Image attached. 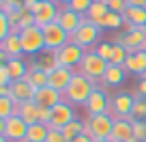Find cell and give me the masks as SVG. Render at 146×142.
<instances>
[{
  "label": "cell",
  "instance_id": "obj_1",
  "mask_svg": "<svg viewBox=\"0 0 146 142\" xmlns=\"http://www.w3.org/2000/svg\"><path fill=\"white\" fill-rule=\"evenodd\" d=\"M95 80L86 78V75L82 73H75L71 80V84H69V88L64 91V97H67V101H71V103H78V105H86L88 97L95 93Z\"/></svg>",
  "mask_w": 146,
  "mask_h": 142
},
{
  "label": "cell",
  "instance_id": "obj_2",
  "mask_svg": "<svg viewBox=\"0 0 146 142\" xmlns=\"http://www.w3.org/2000/svg\"><path fill=\"white\" fill-rule=\"evenodd\" d=\"M108 67H110V63H105L97 52H86L84 58H82V63H80V73L86 75V78H90V80H95V82H99V80L105 75Z\"/></svg>",
  "mask_w": 146,
  "mask_h": 142
},
{
  "label": "cell",
  "instance_id": "obj_3",
  "mask_svg": "<svg viewBox=\"0 0 146 142\" xmlns=\"http://www.w3.org/2000/svg\"><path fill=\"white\" fill-rule=\"evenodd\" d=\"M19 39H22L24 54L39 56L43 50H45V37H43V28H39V26L24 28V30L19 32Z\"/></svg>",
  "mask_w": 146,
  "mask_h": 142
},
{
  "label": "cell",
  "instance_id": "obj_4",
  "mask_svg": "<svg viewBox=\"0 0 146 142\" xmlns=\"http://www.w3.org/2000/svg\"><path fill=\"white\" fill-rule=\"evenodd\" d=\"M28 11L35 15V22H36L39 28H45L47 24H54L58 19V13H60V9L56 7L54 0H39Z\"/></svg>",
  "mask_w": 146,
  "mask_h": 142
},
{
  "label": "cell",
  "instance_id": "obj_5",
  "mask_svg": "<svg viewBox=\"0 0 146 142\" xmlns=\"http://www.w3.org/2000/svg\"><path fill=\"white\" fill-rule=\"evenodd\" d=\"M99 35H101V28L97 26V24H92L90 19H86V17H84L82 26H80L78 30H75V32L71 35V37H69V41H71V43H75V45H80L82 50H88L90 45H95V43H97Z\"/></svg>",
  "mask_w": 146,
  "mask_h": 142
},
{
  "label": "cell",
  "instance_id": "obj_6",
  "mask_svg": "<svg viewBox=\"0 0 146 142\" xmlns=\"http://www.w3.org/2000/svg\"><path fill=\"white\" fill-rule=\"evenodd\" d=\"M125 28H127V32L120 35V37H116V43H120L123 47H127L129 54L146 50V32H144V28H137V26H133V24H127V22H125Z\"/></svg>",
  "mask_w": 146,
  "mask_h": 142
},
{
  "label": "cell",
  "instance_id": "obj_7",
  "mask_svg": "<svg viewBox=\"0 0 146 142\" xmlns=\"http://www.w3.org/2000/svg\"><path fill=\"white\" fill-rule=\"evenodd\" d=\"M30 125L24 119H19L17 114L11 116L7 121H0V136H5L11 142H26V133Z\"/></svg>",
  "mask_w": 146,
  "mask_h": 142
},
{
  "label": "cell",
  "instance_id": "obj_8",
  "mask_svg": "<svg viewBox=\"0 0 146 142\" xmlns=\"http://www.w3.org/2000/svg\"><path fill=\"white\" fill-rule=\"evenodd\" d=\"M133 105H135V97L129 93H118L112 97L110 103V114L114 119H127V121H135L133 119Z\"/></svg>",
  "mask_w": 146,
  "mask_h": 142
},
{
  "label": "cell",
  "instance_id": "obj_9",
  "mask_svg": "<svg viewBox=\"0 0 146 142\" xmlns=\"http://www.w3.org/2000/svg\"><path fill=\"white\" fill-rule=\"evenodd\" d=\"M88 127H90V133L95 140H101V138H112V131H114V123L116 119L112 114H95L86 121Z\"/></svg>",
  "mask_w": 146,
  "mask_h": 142
},
{
  "label": "cell",
  "instance_id": "obj_10",
  "mask_svg": "<svg viewBox=\"0 0 146 142\" xmlns=\"http://www.w3.org/2000/svg\"><path fill=\"white\" fill-rule=\"evenodd\" d=\"M43 37H45V47L47 50H54V52H58L60 47H64L69 43V35L64 32V28L58 22L47 24L43 28Z\"/></svg>",
  "mask_w": 146,
  "mask_h": 142
},
{
  "label": "cell",
  "instance_id": "obj_11",
  "mask_svg": "<svg viewBox=\"0 0 146 142\" xmlns=\"http://www.w3.org/2000/svg\"><path fill=\"white\" fill-rule=\"evenodd\" d=\"M84 54H86V50H82L80 45H75V43L69 41L64 47H60L58 52H56V58H58V65L60 67H75V65L82 63Z\"/></svg>",
  "mask_w": 146,
  "mask_h": 142
},
{
  "label": "cell",
  "instance_id": "obj_12",
  "mask_svg": "<svg viewBox=\"0 0 146 142\" xmlns=\"http://www.w3.org/2000/svg\"><path fill=\"white\" fill-rule=\"evenodd\" d=\"M110 103H112V97H110L105 91H101V88H95V93H92V95L88 97V101H86V110L90 112V116L108 114Z\"/></svg>",
  "mask_w": 146,
  "mask_h": 142
},
{
  "label": "cell",
  "instance_id": "obj_13",
  "mask_svg": "<svg viewBox=\"0 0 146 142\" xmlns=\"http://www.w3.org/2000/svg\"><path fill=\"white\" fill-rule=\"evenodd\" d=\"M56 22H58L60 26L64 28V32H67L69 37H71L73 32H75L80 26H82V22H84V15L75 13V11H71L67 5H62V7H60V13H58V19H56Z\"/></svg>",
  "mask_w": 146,
  "mask_h": 142
},
{
  "label": "cell",
  "instance_id": "obj_14",
  "mask_svg": "<svg viewBox=\"0 0 146 142\" xmlns=\"http://www.w3.org/2000/svg\"><path fill=\"white\" fill-rule=\"evenodd\" d=\"M71 121H75L73 108L67 103V101H62V103H58V105H54V108H52V123L47 125V127L62 129V127H67Z\"/></svg>",
  "mask_w": 146,
  "mask_h": 142
},
{
  "label": "cell",
  "instance_id": "obj_15",
  "mask_svg": "<svg viewBox=\"0 0 146 142\" xmlns=\"http://www.w3.org/2000/svg\"><path fill=\"white\" fill-rule=\"evenodd\" d=\"M73 75H75V73H73L69 67H56L54 71L50 73V84H47V86L56 88L58 93H62V95H64V91L69 88V84H71Z\"/></svg>",
  "mask_w": 146,
  "mask_h": 142
},
{
  "label": "cell",
  "instance_id": "obj_16",
  "mask_svg": "<svg viewBox=\"0 0 146 142\" xmlns=\"http://www.w3.org/2000/svg\"><path fill=\"white\" fill-rule=\"evenodd\" d=\"M35 101L39 108H54V105L62 103V93H58L56 88L52 86H43V88H36V95H35Z\"/></svg>",
  "mask_w": 146,
  "mask_h": 142
},
{
  "label": "cell",
  "instance_id": "obj_17",
  "mask_svg": "<svg viewBox=\"0 0 146 142\" xmlns=\"http://www.w3.org/2000/svg\"><path fill=\"white\" fill-rule=\"evenodd\" d=\"M36 88L32 86L28 80H17V82H11V97H13L17 103L24 101H35Z\"/></svg>",
  "mask_w": 146,
  "mask_h": 142
},
{
  "label": "cell",
  "instance_id": "obj_18",
  "mask_svg": "<svg viewBox=\"0 0 146 142\" xmlns=\"http://www.w3.org/2000/svg\"><path fill=\"white\" fill-rule=\"evenodd\" d=\"M112 140H116V142H137L133 138V121L116 119L114 131H112Z\"/></svg>",
  "mask_w": 146,
  "mask_h": 142
},
{
  "label": "cell",
  "instance_id": "obj_19",
  "mask_svg": "<svg viewBox=\"0 0 146 142\" xmlns=\"http://www.w3.org/2000/svg\"><path fill=\"white\" fill-rule=\"evenodd\" d=\"M125 69L133 75H144L146 73V50H140V52H133L129 54L127 63H125Z\"/></svg>",
  "mask_w": 146,
  "mask_h": 142
},
{
  "label": "cell",
  "instance_id": "obj_20",
  "mask_svg": "<svg viewBox=\"0 0 146 142\" xmlns=\"http://www.w3.org/2000/svg\"><path fill=\"white\" fill-rule=\"evenodd\" d=\"M0 50L7 52L11 58H22L24 47H22V39H19V32H11L7 39L0 41Z\"/></svg>",
  "mask_w": 146,
  "mask_h": 142
},
{
  "label": "cell",
  "instance_id": "obj_21",
  "mask_svg": "<svg viewBox=\"0 0 146 142\" xmlns=\"http://www.w3.org/2000/svg\"><path fill=\"white\" fill-rule=\"evenodd\" d=\"M125 67H118V65H110L105 75L99 80L97 84H105V86H118V84L125 82Z\"/></svg>",
  "mask_w": 146,
  "mask_h": 142
},
{
  "label": "cell",
  "instance_id": "obj_22",
  "mask_svg": "<svg viewBox=\"0 0 146 142\" xmlns=\"http://www.w3.org/2000/svg\"><path fill=\"white\" fill-rule=\"evenodd\" d=\"M39 110L41 108L36 105V101H24L17 108V116L24 119L28 125H35V123H39Z\"/></svg>",
  "mask_w": 146,
  "mask_h": 142
},
{
  "label": "cell",
  "instance_id": "obj_23",
  "mask_svg": "<svg viewBox=\"0 0 146 142\" xmlns=\"http://www.w3.org/2000/svg\"><path fill=\"white\" fill-rule=\"evenodd\" d=\"M7 69H9V73H11V80L17 82V80H26L28 71H30V65L24 58H11L7 63Z\"/></svg>",
  "mask_w": 146,
  "mask_h": 142
},
{
  "label": "cell",
  "instance_id": "obj_24",
  "mask_svg": "<svg viewBox=\"0 0 146 142\" xmlns=\"http://www.w3.org/2000/svg\"><path fill=\"white\" fill-rule=\"evenodd\" d=\"M108 13H110L108 0H95V2H92V7L88 9V13H86V19H90L92 24H97V26H99Z\"/></svg>",
  "mask_w": 146,
  "mask_h": 142
},
{
  "label": "cell",
  "instance_id": "obj_25",
  "mask_svg": "<svg viewBox=\"0 0 146 142\" xmlns=\"http://www.w3.org/2000/svg\"><path fill=\"white\" fill-rule=\"evenodd\" d=\"M123 15H125V22L127 24H133L137 28L146 26V9H142V7H127V11Z\"/></svg>",
  "mask_w": 146,
  "mask_h": 142
},
{
  "label": "cell",
  "instance_id": "obj_26",
  "mask_svg": "<svg viewBox=\"0 0 146 142\" xmlns=\"http://www.w3.org/2000/svg\"><path fill=\"white\" fill-rule=\"evenodd\" d=\"M36 63H39V67L43 69V71H47V73H52L56 67H60L58 65V58H56V52L54 50H43L41 54L36 56Z\"/></svg>",
  "mask_w": 146,
  "mask_h": 142
},
{
  "label": "cell",
  "instance_id": "obj_27",
  "mask_svg": "<svg viewBox=\"0 0 146 142\" xmlns=\"http://www.w3.org/2000/svg\"><path fill=\"white\" fill-rule=\"evenodd\" d=\"M47 133H50V127L43 123H35L28 127L26 133V142H45L47 140Z\"/></svg>",
  "mask_w": 146,
  "mask_h": 142
},
{
  "label": "cell",
  "instance_id": "obj_28",
  "mask_svg": "<svg viewBox=\"0 0 146 142\" xmlns=\"http://www.w3.org/2000/svg\"><path fill=\"white\" fill-rule=\"evenodd\" d=\"M26 80L32 84L35 88H43L50 84V73L47 71H43V69H30L26 75Z\"/></svg>",
  "mask_w": 146,
  "mask_h": 142
},
{
  "label": "cell",
  "instance_id": "obj_29",
  "mask_svg": "<svg viewBox=\"0 0 146 142\" xmlns=\"http://www.w3.org/2000/svg\"><path fill=\"white\" fill-rule=\"evenodd\" d=\"M120 26H125V15L112 13V11H110V13L103 17V22L99 24V28H108V30H118Z\"/></svg>",
  "mask_w": 146,
  "mask_h": 142
},
{
  "label": "cell",
  "instance_id": "obj_30",
  "mask_svg": "<svg viewBox=\"0 0 146 142\" xmlns=\"http://www.w3.org/2000/svg\"><path fill=\"white\" fill-rule=\"evenodd\" d=\"M60 131H62L64 140H67V142H71V140H75V138H78L80 133L84 131V123H82V121H78V119H75V121H71V123H69L67 127H62Z\"/></svg>",
  "mask_w": 146,
  "mask_h": 142
},
{
  "label": "cell",
  "instance_id": "obj_31",
  "mask_svg": "<svg viewBox=\"0 0 146 142\" xmlns=\"http://www.w3.org/2000/svg\"><path fill=\"white\" fill-rule=\"evenodd\" d=\"M127 58H129V50H127V47H123L120 43H114V54H112V60H110V65H118V67H125Z\"/></svg>",
  "mask_w": 146,
  "mask_h": 142
},
{
  "label": "cell",
  "instance_id": "obj_32",
  "mask_svg": "<svg viewBox=\"0 0 146 142\" xmlns=\"http://www.w3.org/2000/svg\"><path fill=\"white\" fill-rule=\"evenodd\" d=\"M92 2H95V0H71L67 7L71 11H75V13H80V15L86 17V13H88V9L92 7Z\"/></svg>",
  "mask_w": 146,
  "mask_h": 142
},
{
  "label": "cell",
  "instance_id": "obj_33",
  "mask_svg": "<svg viewBox=\"0 0 146 142\" xmlns=\"http://www.w3.org/2000/svg\"><path fill=\"white\" fill-rule=\"evenodd\" d=\"M97 54L101 56V58L105 60V63H110V60H112V54H114V43H99V45H97Z\"/></svg>",
  "mask_w": 146,
  "mask_h": 142
},
{
  "label": "cell",
  "instance_id": "obj_34",
  "mask_svg": "<svg viewBox=\"0 0 146 142\" xmlns=\"http://www.w3.org/2000/svg\"><path fill=\"white\" fill-rule=\"evenodd\" d=\"M133 138L137 142H144L146 140V123L144 121H133Z\"/></svg>",
  "mask_w": 146,
  "mask_h": 142
},
{
  "label": "cell",
  "instance_id": "obj_35",
  "mask_svg": "<svg viewBox=\"0 0 146 142\" xmlns=\"http://www.w3.org/2000/svg\"><path fill=\"white\" fill-rule=\"evenodd\" d=\"M30 26H36V22H35V15H32L28 9H24V13H22V19H19L17 28H19V30H24V28H30Z\"/></svg>",
  "mask_w": 146,
  "mask_h": 142
},
{
  "label": "cell",
  "instance_id": "obj_36",
  "mask_svg": "<svg viewBox=\"0 0 146 142\" xmlns=\"http://www.w3.org/2000/svg\"><path fill=\"white\" fill-rule=\"evenodd\" d=\"M108 7H110L112 13H120V15H123L129 5H127V0H108Z\"/></svg>",
  "mask_w": 146,
  "mask_h": 142
},
{
  "label": "cell",
  "instance_id": "obj_37",
  "mask_svg": "<svg viewBox=\"0 0 146 142\" xmlns=\"http://www.w3.org/2000/svg\"><path fill=\"white\" fill-rule=\"evenodd\" d=\"M146 116V101L144 97L142 99H135V105H133V119H144Z\"/></svg>",
  "mask_w": 146,
  "mask_h": 142
},
{
  "label": "cell",
  "instance_id": "obj_38",
  "mask_svg": "<svg viewBox=\"0 0 146 142\" xmlns=\"http://www.w3.org/2000/svg\"><path fill=\"white\" fill-rule=\"evenodd\" d=\"M45 142H67V140H64V136H62V131H60V129L50 127V133H47V140H45Z\"/></svg>",
  "mask_w": 146,
  "mask_h": 142
},
{
  "label": "cell",
  "instance_id": "obj_39",
  "mask_svg": "<svg viewBox=\"0 0 146 142\" xmlns=\"http://www.w3.org/2000/svg\"><path fill=\"white\" fill-rule=\"evenodd\" d=\"M39 123H43V125L52 123V110L50 108H41V110H39Z\"/></svg>",
  "mask_w": 146,
  "mask_h": 142
},
{
  "label": "cell",
  "instance_id": "obj_40",
  "mask_svg": "<svg viewBox=\"0 0 146 142\" xmlns=\"http://www.w3.org/2000/svg\"><path fill=\"white\" fill-rule=\"evenodd\" d=\"M135 99H142V97H146V80L140 78V82H137V88H135Z\"/></svg>",
  "mask_w": 146,
  "mask_h": 142
},
{
  "label": "cell",
  "instance_id": "obj_41",
  "mask_svg": "<svg viewBox=\"0 0 146 142\" xmlns=\"http://www.w3.org/2000/svg\"><path fill=\"white\" fill-rule=\"evenodd\" d=\"M129 7H142V9H146V0H127Z\"/></svg>",
  "mask_w": 146,
  "mask_h": 142
},
{
  "label": "cell",
  "instance_id": "obj_42",
  "mask_svg": "<svg viewBox=\"0 0 146 142\" xmlns=\"http://www.w3.org/2000/svg\"><path fill=\"white\" fill-rule=\"evenodd\" d=\"M0 97H11V84L0 86Z\"/></svg>",
  "mask_w": 146,
  "mask_h": 142
},
{
  "label": "cell",
  "instance_id": "obj_43",
  "mask_svg": "<svg viewBox=\"0 0 146 142\" xmlns=\"http://www.w3.org/2000/svg\"><path fill=\"white\" fill-rule=\"evenodd\" d=\"M71 142H95V140H92L90 136H86V133H80V136L75 138V140H71Z\"/></svg>",
  "mask_w": 146,
  "mask_h": 142
},
{
  "label": "cell",
  "instance_id": "obj_44",
  "mask_svg": "<svg viewBox=\"0 0 146 142\" xmlns=\"http://www.w3.org/2000/svg\"><path fill=\"white\" fill-rule=\"evenodd\" d=\"M35 2H39V0H24V7H26V9H30Z\"/></svg>",
  "mask_w": 146,
  "mask_h": 142
},
{
  "label": "cell",
  "instance_id": "obj_45",
  "mask_svg": "<svg viewBox=\"0 0 146 142\" xmlns=\"http://www.w3.org/2000/svg\"><path fill=\"white\" fill-rule=\"evenodd\" d=\"M95 142H116V140H112V138H101V140H95Z\"/></svg>",
  "mask_w": 146,
  "mask_h": 142
},
{
  "label": "cell",
  "instance_id": "obj_46",
  "mask_svg": "<svg viewBox=\"0 0 146 142\" xmlns=\"http://www.w3.org/2000/svg\"><path fill=\"white\" fill-rule=\"evenodd\" d=\"M58 2H62V5H69V2H71V0H58Z\"/></svg>",
  "mask_w": 146,
  "mask_h": 142
},
{
  "label": "cell",
  "instance_id": "obj_47",
  "mask_svg": "<svg viewBox=\"0 0 146 142\" xmlns=\"http://www.w3.org/2000/svg\"><path fill=\"white\" fill-rule=\"evenodd\" d=\"M142 78H144V80H146V73H144V75H142Z\"/></svg>",
  "mask_w": 146,
  "mask_h": 142
},
{
  "label": "cell",
  "instance_id": "obj_48",
  "mask_svg": "<svg viewBox=\"0 0 146 142\" xmlns=\"http://www.w3.org/2000/svg\"><path fill=\"white\" fill-rule=\"evenodd\" d=\"M144 32H146V26H144Z\"/></svg>",
  "mask_w": 146,
  "mask_h": 142
},
{
  "label": "cell",
  "instance_id": "obj_49",
  "mask_svg": "<svg viewBox=\"0 0 146 142\" xmlns=\"http://www.w3.org/2000/svg\"><path fill=\"white\" fill-rule=\"evenodd\" d=\"M144 142H146V140H144Z\"/></svg>",
  "mask_w": 146,
  "mask_h": 142
}]
</instances>
